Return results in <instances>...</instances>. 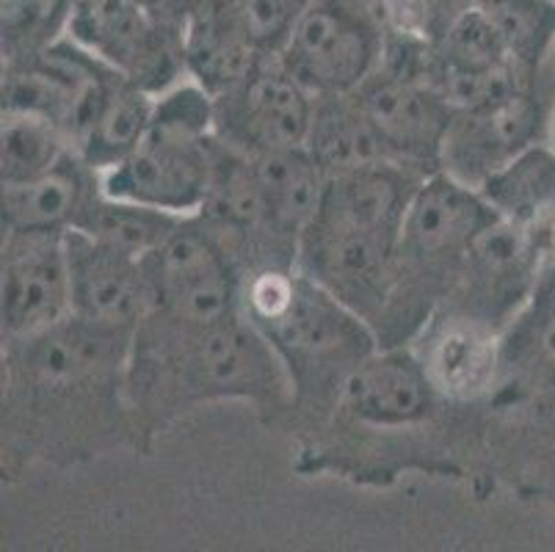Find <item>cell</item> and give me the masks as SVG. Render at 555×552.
Segmentation results:
<instances>
[{
    "instance_id": "6da1fadb",
    "label": "cell",
    "mask_w": 555,
    "mask_h": 552,
    "mask_svg": "<svg viewBox=\"0 0 555 552\" xmlns=\"http://www.w3.org/2000/svg\"><path fill=\"white\" fill-rule=\"evenodd\" d=\"M255 401L266 407L294 401L280 354L266 334L235 316L208 326H180L147 316L130 343L125 403L141 420H164L210 401Z\"/></svg>"
},
{
    "instance_id": "7a4b0ae2",
    "label": "cell",
    "mask_w": 555,
    "mask_h": 552,
    "mask_svg": "<svg viewBox=\"0 0 555 552\" xmlns=\"http://www.w3.org/2000/svg\"><path fill=\"white\" fill-rule=\"evenodd\" d=\"M241 307L280 354L294 401L307 407L340 403L351 373L382 348L365 318L299 268L246 273Z\"/></svg>"
},
{
    "instance_id": "3957f363",
    "label": "cell",
    "mask_w": 555,
    "mask_h": 552,
    "mask_svg": "<svg viewBox=\"0 0 555 552\" xmlns=\"http://www.w3.org/2000/svg\"><path fill=\"white\" fill-rule=\"evenodd\" d=\"M214 94L196 80L155 94L153 119L122 164L103 171V194L196 216L214 177Z\"/></svg>"
},
{
    "instance_id": "277c9868",
    "label": "cell",
    "mask_w": 555,
    "mask_h": 552,
    "mask_svg": "<svg viewBox=\"0 0 555 552\" xmlns=\"http://www.w3.org/2000/svg\"><path fill=\"white\" fill-rule=\"evenodd\" d=\"M401 230L318 207L299 241L296 268L378 329L398 285ZM378 337V334H376Z\"/></svg>"
},
{
    "instance_id": "5b68a950",
    "label": "cell",
    "mask_w": 555,
    "mask_h": 552,
    "mask_svg": "<svg viewBox=\"0 0 555 552\" xmlns=\"http://www.w3.org/2000/svg\"><path fill=\"white\" fill-rule=\"evenodd\" d=\"M387 30L362 0H312L276 59L315 98L351 94L382 64Z\"/></svg>"
},
{
    "instance_id": "8992f818",
    "label": "cell",
    "mask_w": 555,
    "mask_h": 552,
    "mask_svg": "<svg viewBox=\"0 0 555 552\" xmlns=\"http://www.w3.org/2000/svg\"><path fill=\"white\" fill-rule=\"evenodd\" d=\"M153 310L180 326H208L241 310L244 271L224 243L189 216L169 241L144 257Z\"/></svg>"
},
{
    "instance_id": "52a82bcc",
    "label": "cell",
    "mask_w": 555,
    "mask_h": 552,
    "mask_svg": "<svg viewBox=\"0 0 555 552\" xmlns=\"http://www.w3.org/2000/svg\"><path fill=\"white\" fill-rule=\"evenodd\" d=\"M64 34L150 94L189 78L183 34L150 17L135 0H69Z\"/></svg>"
},
{
    "instance_id": "ba28073f",
    "label": "cell",
    "mask_w": 555,
    "mask_h": 552,
    "mask_svg": "<svg viewBox=\"0 0 555 552\" xmlns=\"http://www.w3.org/2000/svg\"><path fill=\"white\" fill-rule=\"evenodd\" d=\"M544 257L547 246L539 232L498 216L467 249L442 307L481 318L506 334L533 298Z\"/></svg>"
},
{
    "instance_id": "9c48e42d",
    "label": "cell",
    "mask_w": 555,
    "mask_h": 552,
    "mask_svg": "<svg viewBox=\"0 0 555 552\" xmlns=\"http://www.w3.org/2000/svg\"><path fill=\"white\" fill-rule=\"evenodd\" d=\"M555 94L544 86H522L506 98L473 111H456L442 144L440 171L481 191L483 182L506 169L550 133Z\"/></svg>"
},
{
    "instance_id": "30bf717a",
    "label": "cell",
    "mask_w": 555,
    "mask_h": 552,
    "mask_svg": "<svg viewBox=\"0 0 555 552\" xmlns=\"http://www.w3.org/2000/svg\"><path fill=\"white\" fill-rule=\"evenodd\" d=\"M315 94L287 73L276 55L266 59L238 86L214 98L216 139L246 155L305 146Z\"/></svg>"
},
{
    "instance_id": "8fae6325",
    "label": "cell",
    "mask_w": 555,
    "mask_h": 552,
    "mask_svg": "<svg viewBox=\"0 0 555 552\" xmlns=\"http://www.w3.org/2000/svg\"><path fill=\"white\" fill-rule=\"evenodd\" d=\"M67 232L3 230V334L28 341L73 316Z\"/></svg>"
},
{
    "instance_id": "7c38bea8",
    "label": "cell",
    "mask_w": 555,
    "mask_h": 552,
    "mask_svg": "<svg viewBox=\"0 0 555 552\" xmlns=\"http://www.w3.org/2000/svg\"><path fill=\"white\" fill-rule=\"evenodd\" d=\"M351 94L398 164L423 175L440 171L453 108L431 84L378 64L376 73Z\"/></svg>"
},
{
    "instance_id": "4fadbf2b",
    "label": "cell",
    "mask_w": 555,
    "mask_h": 552,
    "mask_svg": "<svg viewBox=\"0 0 555 552\" xmlns=\"http://www.w3.org/2000/svg\"><path fill=\"white\" fill-rule=\"evenodd\" d=\"M64 246L73 285V316L89 326L133 341L153 310V287L144 260L80 230H69Z\"/></svg>"
},
{
    "instance_id": "5bb4252c",
    "label": "cell",
    "mask_w": 555,
    "mask_h": 552,
    "mask_svg": "<svg viewBox=\"0 0 555 552\" xmlns=\"http://www.w3.org/2000/svg\"><path fill=\"white\" fill-rule=\"evenodd\" d=\"M415 354L442 398L476 401L501 376L503 332L481 318L440 307L415 334Z\"/></svg>"
},
{
    "instance_id": "9a60e30c",
    "label": "cell",
    "mask_w": 555,
    "mask_h": 552,
    "mask_svg": "<svg viewBox=\"0 0 555 552\" xmlns=\"http://www.w3.org/2000/svg\"><path fill=\"white\" fill-rule=\"evenodd\" d=\"M440 398L415 348L382 346L351 373L337 407L371 428H409L426 423Z\"/></svg>"
},
{
    "instance_id": "2e32d148",
    "label": "cell",
    "mask_w": 555,
    "mask_h": 552,
    "mask_svg": "<svg viewBox=\"0 0 555 552\" xmlns=\"http://www.w3.org/2000/svg\"><path fill=\"white\" fill-rule=\"evenodd\" d=\"M100 196V171L73 152L34 180L3 185V230H78Z\"/></svg>"
},
{
    "instance_id": "e0dca14e",
    "label": "cell",
    "mask_w": 555,
    "mask_h": 552,
    "mask_svg": "<svg viewBox=\"0 0 555 552\" xmlns=\"http://www.w3.org/2000/svg\"><path fill=\"white\" fill-rule=\"evenodd\" d=\"M185 69L214 98L238 86L266 55L241 25L232 0H205L185 25Z\"/></svg>"
},
{
    "instance_id": "ac0fdd59",
    "label": "cell",
    "mask_w": 555,
    "mask_h": 552,
    "mask_svg": "<svg viewBox=\"0 0 555 552\" xmlns=\"http://www.w3.org/2000/svg\"><path fill=\"white\" fill-rule=\"evenodd\" d=\"M307 150L321 164L326 177L365 169V166L396 161L354 100V94H324L315 98ZM398 164V161H396Z\"/></svg>"
},
{
    "instance_id": "d6986e66",
    "label": "cell",
    "mask_w": 555,
    "mask_h": 552,
    "mask_svg": "<svg viewBox=\"0 0 555 552\" xmlns=\"http://www.w3.org/2000/svg\"><path fill=\"white\" fill-rule=\"evenodd\" d=\"M249 158L271 219L280 227L282 235L299 243L301 232L315 219L330 177L307 146L260 152Z\"/></svg>"
},
{
    "instance_id": "ffe728a7",
    "label": "cell",
    "mask_w": 555,
    "mask_h": 552,
    "mask_svg": "<svg viewBox=\"0 0 555 552\" xmlns=\"http://www.w3.org/2000/svg\"><path fill=\"white\" fill-rule=\"evenodd\" d=\"M481 194L501 216L539 232L547 255L555 249V146L544 141L522 152L483 182Z\"/></svg>"
},
{
    "instance_id": "44dd1931",
    "label": "cell",
    "mask_w": 555,
    "mask_h": 552,
    "mask_svg": "<svg viewBox=\"0 0 555 552\" xmlns=\"http://www.w3.org/2000/svg\"><path fill=\"white\" fill-rule=\"evenodd\" d=\"M155 94L122 80L111 91L94 121L78 141V155L100 175L122 164L130 152L141 144L153 119Z\"/></svg>"
},
{
    "instance_id": "7402d4cb",
    "label": "cell",
    "mask_w": 555,
    "mask_h": 552,
    "mask_svg": "<svg viewBox=\"0 0 555 552\" xmlns=\"http://www.w3.org/2000/svg\"><path fill=\"white\" fill-rule=\"evenodd\" d=\"M185 219L189 216L139 205V202L111 200V196L103 194L94 202V207L78 230L108 243L114 249L125 252V255L144 260L155 249H160L171 238V232L178 230Z\"/></svg>"
},
{
    "instance_id": "603a6c76",
    "label": "cell",
    "mask_w": 555,
    "mask_h": 552,
    "mask_svg": "<svg viewBox=\"0 0 555 552\" xmlns=\"http://www.w3.org/2000/svg\"><path fill=\"white\" fill-rule=\"evenodd\" d=\"M0 141H3V150H0L3 185L34 180L78 152L62 125L31 111L3 108Z\"/></svg>"
},
{
    "instance_id": "cb8c5ba5",
    "label": "cell",
    "mask_w": 555,
    "mask_h": 552,
    "mask_svg": "<svg viewBox=\"0 0 555 552\" xmlns=\"http://www.w3.org/2000/svg\"><path fill=\"white\" fill-rule=\"evenodd\" d=\"M478 9L498 28L517 73L542 80L555 50V0H478Z\"/></svg>"
},
{
    "instance_id": "d4e9b609",
    "label": "cell",
    "mask_w": 555,
    "mask_h": 552,
    "mask_svg": "<svg viewBox=\"0 0 555 552\" xmlns=\"http://www.w3.org/2000/svg\"><path fill=\"white\" fill-rule=\"evenodd\" d=\"M440 67L448 73L462 75H494V73H517L512 64L501 34L489 23L481 9L464 14L456 25L446 34L442 42L434 44ZM519 75V73H517ZM528 80V78H525Z\"/></svg>"
},
{
    "instance_id": "484cf974",
    "label": "cell",
    "mask_w": 555,
    "mask_h": 552,
    "mask_svg": "<svg viewBox=\"0 0 555 552\" xmlns=\"http://www.w3.org/2000/svg\"><path fill=\"white\" fill-rule=\"evenodd\" d=\"M241 25L262 55H276L312 0H232Z\"/></svg>"
},
{
    "instance_id": "4316f807",
    "label": "cell",
    "mask_w": 555,
    "mask_h": 552,
    "mask_svg": "<svg viewBox=\"0 0 555 552\" xmlns=\"http://www.w3.org/2000/svg\"><path fill=\"white\" fill-rule=\"evenodd\" d=\"M478 7V0H409L406 12L398 28L437 44L448 30Z\"/></svg>"
},
{
    "instance_id": "83f0119b",
    "label": "cell",
    "mask_w": 555,
    "mask_h": 552,
    "mask_svg": "<svg viewBox=\"0 0 555 552\" xmlns=\"http://www.w3.org/2000/svg\"><path fill=\"white\" fill-rule=\"evenodd\" d=\"M150 17H155L158 23H164L166 28L180 30L185 37V25L191 23L199 7L205 0H135Z\"/></svg>"
},
{
    "instance_id": "f1b7e54d",
    "label": "cell",
    "mask_w": 555,
    "mask_h": 552,
    "mask_svg": "<svg viewBox=\"0 0 555 552\" xmlns=\"http://www.w3.org/2000/svg\"><path fill=\"white\" fill-rule=\"evenodd\" d=\"M362 3H367L378 17L385 20L387 28H398L409 7V0H362Z\"/></svg>"
},
{
    "instance_id": "f546056e",
    "label": "cell",
    "mask_w": 555,
    "mask_h": 552,
    "mask_svg": "<svg viewBox=\"0 0 555 552\" xmlns=\"http://www.w3.org/2000/svg\"><path fill=\"white\" fill-rule=\"evenodd\" d=\"M547 144L555 146V105H553V116H550V133H547Z\"/></svg>"
}]
</instances>
